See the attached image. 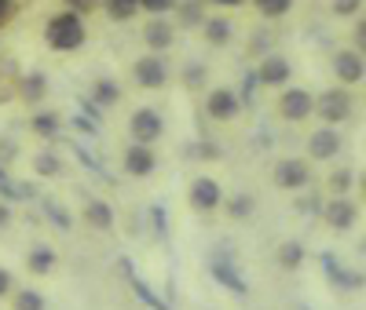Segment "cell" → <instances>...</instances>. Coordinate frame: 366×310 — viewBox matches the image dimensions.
<instances>
[{
  "instance_id": "6da1fadb",
  "label": "cell",
  "mask_w": 366,
  "mask_h": 310,
  "mask_svg": "<svg viewBox=\"0 0 366 310\" xmlns=\"http://www.w3.org/2000/svg\"><path fill=\"white\" fill-rule=\"evenodd\" d=\"M88 37V29H84V19L74 15V11H59L44 22V41L51 51H77Z\"/></svg>"
},
{
  "instance_id": "7a4b0ae2",
  "label": "cell",
  "mask_w": 366,
  "mask_h": 310,
  "mask_svg": "<svg viewBox=\"0 0 366 310\" xmlns=\"http://www.w3.org/2000/svg\"><path fill=\"white\" fill-rule=\"evenodd\" d=\"M315 113H319V120L326 124V128L352 120V113H355L352 91H348V88H326L322 95H315Z\"/></svg>"
},
{
  "instance_id": "3957f363",
  "label": "cell",
  "mask_w": 366,
  "mask_h": 310,
  "mask_svg": "<svg viewBox=\"0 0 366 310\" xmlns=\"http://www.w3.org/2000/svg\"><path fill=\"white\" fill-rule=\"evenodd\" d=\"M271 182L279 186V190L297 194V190H304V186L312 182V165L304 157H282L279 165L271 168Z\"/></svg>"
},
{
  "instance_id": "277c9868",
  "label": "cell",
  "mask_w": 366,
  "mask_h": 310,
  "mask_svg": "<svg viewBox=\"0 0 366 310\" xmlns=\"http://www.w3.org/2000/svg\"><path fill=\"white\" fill-rule=\"evenodd\" d=\"M129 132H132V143H139V146H154V143L165 135V120H162L158 110L143 106V110H136V113L129 117Z\"/></svg>"
},
{
  "instance_id": "5b68a950",
  "label": "cell",
  "mask_w": 366,
  "mask_h": 310,
  "mask_svg": "<svg viewBox=\"0 0 366 310\" xmlns=\"http://www.w3.org/2000/svg\"><path fill=\"white\" fill-rule=\"evenodd\" d=\"M315 113V95L312 91H304V88H282V95H279V117L290 120V124H300V120H308Z\"/></svg>"
},
{
  "instance_id": "8992f818",
  "label": "cell",
  "mask_w": 366,
  "mask_h": 310,
  "mask_svg": "<svg viewBox=\"0 0 366 310\" xmlns=\"http://www.w3.org/2000/svg\"><path fill=\"white\" fill-rule=\"evenodd\" d=\"M319 215H322V223H326L330 230H352V227L359 223V205H355L352 197H330V201L319 208Z\"/></svg>"
},
{
  "instance_id": "52a82bcc",
  "label": "cell",
  "mask_w": 366,
  "mask_h": 310,
  "mask_svg": "<svg viewBox=\"0 0 366 310\" xmlns=\"http://www.w3.org/2000/svg\"><path fill=\"white\" fill-rule=\"evenodd\" d=\"M187 205L194 212H217L224 205V190H220V182L212 179V175H198L191 182V190H187Z\"/></svg>"
},
{
  "instance_id": "ba28073f",
  "label": "cell",
  "mask_w": 366,
  "mask_h": 310,
  "mask_svg": "<svg viewBox=\"0 0 366 310\" xmlns=\"http://www.w3.org/2000/svg\"><path fill=\"white\" fill-rule=\"evenodd\" d=\"M132 77H136V84H139V88L158 91V88H165V84H169V66H165V58H162V55H143V58H136Z\"/></svg>"
},
{
  "instance_id": "9c48e42d",
  "label": "cell",
  "mask_w": 366,
  "mask_h": 310,
  "mask_svg": "<svg viewBox=\"0 0 366 310\" xmlns=\"http://www.w3.org/2000/svg\"><path fill=\"white\" fill-rule=\"evenodd\" d=\"M253 77H257V84H264V88H286L290 77H293V66H290L286 55H264L260 66L253 70Z\"/></svg>"
},
{
  "instance_id": "30bf717a",
  "label": "cell",
  "mask_w": 366,
  "mask_h": 310,
  "mask_svg": "<svg viewBox=\"0 0 366 310\" xmlns=\"http://www.w3.org/2000/svg\"><path fill=\"white\" fill-rule=\"evenodd\" d=\"M205 113L212 117V120H234L238 113H242V103H238V95H234V88H212L209 95H205Z\"/></svg>"
},
{
  "instance_id": "8fae6325",
  "label": "cell",
  "mask_w": 366,
  "mask_h": 310,
  "mask_svg": "<svg viewBox=\"0 0 366 310\" xmlns=\"http://www.w3.org/2000/svg\"><path fill=\"white\" fill-rule=\"evenodd\" d=\"M341 153V132L337 128H319L308 135V157L312 161H333Z\"/></svg>"
},
{
  "instance_id": "7c38bea8",
  "label": "cell",
  "mask_w": 366,
  "mask_h": 310,
  "mask_svg": "<svg viewBox=\"0 0 366 310\" xmlns=\"http://www.w3.org/2000/svg\"><path fill=\"white\" fill-rule=\"evenodd\" d=\"M333 73H337V81L341 84H359L362 77H366V62H362V55L359 51H352V48H345V51H337L333 55Z\"/></svg>"
},
{
  "instance_id": "4fadbf2b",
  "label": "cell",
  "mask_w": 366,
  "mask_h": 310,
  "mask_svg": "<svg viewBox=\"0 0 366 310\" xmlns=\"http://www.w3.org/2000/svg\"><path fill=\"white\" fill-rule=\"evenodd\" d=\"M121 165H125V172H129V175H136V179H147L150 172L158 168V157H154V150H150V146H139V143H132V146L125 150V157H121Z\"/></svg>"
},
{
  "instance_id": "5bb4252c",
  "label": "cell",
  "mask_w": 366,
  "mask_h": 310,
  "mask_svg": "<svg viewBox=\"0 0 366 310\" xmlns=\"http://www.w3.org/2000/svg\"><path fill=\"white\" fill-rule=\"evenodd\" d=\"M143 41H147L150 55H162V51H169L176 44V26L165 22V19H150L147 29H143Z\"/></svg>"
},
{
  "instance_id": "9a60e30c",
  "label": "cell",
  "mask_w": 366,
  "mask_h": 310,
  "mask_svg": "<svg viewBox=\"0 0 366 310\" xmlns=\"http://www.w3.org/2000/svg\"><path fill=\"white\" fill-rule=\"evenodd\" d=\"M121 270H125V277H129V281H132V289H136L139 303H147L150 310H169V303H165V299H158V296H154V289H150V285L143 281V277L136 274V267H132V259H129V256L121 259Z\"/></svg>"
},
{
  "instance_id": "2e32d148",
  "label": "cell",
  "mask_w": 366,
  "mask_h": 310,
  "mask_svg": "<svg viewBox=\"0 0 366 310\" xmlns=\"http://www.w3.org/2000/svg\"><path fill=\"white\" fill-rule=\"evenodd\" d=\"M44 95H48V77H44L41 70H29V73L19 81V99H22L26 106H37Z\"/></svg>"
},
{
  "instance_id": "e0dca14e",
  "label": "cell",
  "mask_w": 366,
  "mask_h": 310,
  "mask_svg": "<svg viewBox=\"0 0 366 310\" xmlns=\"http://www.w3.org/2000/svg\"><path fill=\"white\" fill-rule=\"evenodd\" d=\"M29 132H34L37 139H59V132H63V117H59L55 110H41L29 117Z\"/></svg>"
},
{
  "instance_id": "ac0fdd59",
  "label": "cell",
  "mask_w": 366,
  "mask_h": 310,
  "mask_svg": "<svg viewBox=\"0 0 366 310\" xmlns=\"http://www.w3.org/2000/svg\"><path fill=\"white\" fill-rule=\"evenodd\" d=\"M84 223H88L92 230H103V234L114 230V208H110L107 201H99V197L88 201V205H84Z\"/></svg>"
},
{
  "instance_id": "d6986e66",
  "label": "cell",
  "mask_w": 366,
  "mask_h": 310,
  "mask_svg": "<svg viewBox=\"0 0 366 310\" xmlns=\"http://www.w3.org/2000/svg\"><path fill=\"white\" fill-rule=\"evenodd\" d=\"M55 263H59V256H55V248H48V244L29 248V256H26L29 274H37V277H48V274L55 270Z\"/></svg>"
},
{
  "instance_id": "ffe728a7",
  "label": "cell",
  "mask_w": 366,
  "mask_h": 310,
  "mask_svg": "<svg viewBox=\"0 0 366 310\" xmlns=\"http://www.w3.org/2000/svg\"><path fill=\"white\" fill-rule=\"evenodd\" d=\"M322 267H326V274H330L333 285H341V289H359V285H362V274L341 270V267H337V256H333V252H322Z\"/></svg>"
},
{
  "instance_id": "44dd1931",
  "label": "cell",
  "mask_w": 366,
  "mask_h": 310,
  "mask_svg": "<svg viewBox=\"0 0 366 310\" xmlns=\"http://www.w3.org/2000/svg\"><path fill=\"white\" fill-rule=\"evenodd\" d=\"M202 29H205V41H209L212 48H224V44H231V37H234V26H231L227 19H205Z\"/></svg>"
},
{
  "instance_id": "7402d4cb",
  "label": "cell",
  "mask_w": 366,
  "mask_h": 310,
  "mask_svg": "<svg viewBox=\"0 0 366 310\" xmlns=\"http://www.w3.org/2000/svg\"><path fill=\"white\" fill-rule=\"evenodd\" d=\"M117 103H121V88H117V81H110V77L96 81V88H92V106L103 110V106H117Z\"/></svg>"
},
{
  "instance_id": "603a6c76",
  "label": "cell",
  "mask_w": 366,
  "mask_h": 310,
  "mask_svg": "<svg viewBox=\"0 0 366 310\" xmlns=\"http://www.w3.org/2000/svg\"><path fill=\"white\" fill-rule=\"evenodd\" d=\"M212 277H217V281H220L224 289H231L234 296H246V292H249V289H246V281L238 277V270H231L224 259H212Z\"/></svg>"
},
{
  "instance_id": "cb8c5ba5",
  "label": "cell",
  "mask_w": 366,
  "mask_h": 310,
  "mask_svg": "<svg viewBox=\"0 0 366 310\" xmlns=\"http://www.w3.org/2000/svg\"><path fill=\"white\" fill-rule=\"evenodd\" d=\"M99 8L110 15V22H129L139 15V0H99Z\"/></svg>"
},
{
  "instance_id": "d4e9b609",
  "label": "cell",
  "mask_w": 366,
  "mask_h": 310,
  "mask_svg": "<svg viewBox=\"0 0 366 310\" xmlns=\"http://www.w3.org/2000/svg\"><path fill=\"white\" fill-rule=\"evenodd\" d=\"M34 172L41 179H59V175H63V157L51 153V150H44V153H37V157H34Z\"/></svg>"
},
{
  "instance_id": "484cf974",
  "label": "cell",
  "mask_w": 366,
  "mask_h": 310,
  "mask_svg": "<svg viewBox=\"0 0 366 310\" xmlns=\"http://www.w3.org/2000/svg\"><path fill=\"white\" fill-rule=\"evenodd\" d=\"M172 11H176L179 26H187V29H191V26L202 29V22H205V15H202V0H179Z\"/></svg>"
},
{
  "instance_id": "4316f807",
  "label": "cell",
  "mask_w": 366,
  "mask_h": 310,
  "mask_svg": "<svg viewBox=\"0 0 366 310\" xmlns=\"http://www.w3.org/2000/svg\"><path fill=\"white\" fill-rule=\"evenodd\" d=\"M224 208H227L231 219H249V215L257 212V201H253V194H231V201Z\"/></svg>"
},
{
  "instance_id": "83f0119b",
  "label": "cell",
  "mask_w": 366,
  "mask_h": 310,
  "mask_svg": "<svg viewBox=\"0 0 366 310\" xmlns=\"http://www.w3.org/2000/svg\"><path fill=\"white\" fill-rule=\"evenodd\" d=\"M304 263V244L300 241H282L279 244V267L282 270H297Z\"/></svg>"
},
{
  "instance_id": "f1b7e54d",
  "label": "cell",
  "mask_w": 366,
  "mask_h": 310,
  "mask_svg": "<svg viewBox=\"0 0 366 310\" xmlns=\"http://www.w3.org/2000/svg\"><path fill=\"white\" fill-rule=\"evenodd\" d=\"M11 306L15 310H48L44 296L37 289H22V292H11Z\"/></svg>"
},
{
  "instance_id": "f546056e",
  "label": "cell",
  "mask_w": 366,
  "mask_h": 310,
  "mask_svg": "<svg viewBox=\"0 0 366 310\" xmlns=\"http://www.w3.org/2000/svg\"><path fill=\"white\" fill-rule=\"evenodd\" d=\"M253 4H257V11L264 19H282V15H290L293 0H253Z\"/></svg>"
},
{
  "instance_id": "4dcf8cb0",
  "label": "cell",
  "mask_w": 366,
  "mask_h": 310,
  "mask_svg": "<svg viewBox=\"0 0 366 310\" xmlns=\"http://www.w3.org/2000/svg\"><path fill=\"white\" fill-rule=\"evenodd\" d=\"M352 186H355V172H352V168H341V172L330 175V190L337 194V197H348Z\"/></svg>"
},
{
  "instance_id": "1f68e13d",
  "label": "cell",
  "mask_w": 366,
  "mask_h": 310,
  "mask_svg": "<svg viewBox=\"0 0 366 310\" xmlns=\"http://www.w3.org/2000/svg\"><path fill=\"white\" fill-rule=\"evenodd\" d=\"M176 4H179V0H139V11L154 15V19H165V15H169Z\"/></svg>"
},
{
  "instance_id": "d6a6232c",
  "label": "cell",
  "mask_w": 366,
  "mask_h": 310,
  "mask_svg": "<svg viewBox=\"0 0 366 310\" xmlns=\"http://www.w3.org/2000/svg\"><path fill=\"white\" fill-rule=\"evenodd\" d=\"M44 212H48V219L51 223H59L63 230H70L74 227V219H70V212L63 208V205H55V201H44Z\"/></svg>"
},
{
  "instance_id": "836d02e7",
  "label": "cell",
  "mask_w": 366,
  "mask_h": 310,
  "mask_svg": "<svg viewBox=\"0 0 366 310\" xmlns=\"http://www.w3.org/2000/svg\"><path fill=\"white\" fill-rule=\"evenodd\" d=\"M234 95H238V103H242V106H253V99H257V77H253V73H246V81H242V88L234 91Z\"/></svg>"
},
{
  "instance_id": "e575fe53",
  "label": "cell",
  "mask_w": 366,
  "mask_h": 310,
  "mask_svg": "<svg viewBox=\"0 0 366 310\" xmlns=\"http://www.w3.org/2000/svg\"><path fill=\"white\" fill-rule=\"evenodd\" d=\"M359 11H362V0H333V15H341V19H359Z\"/></svg>"
},
{
  "instance_id": "d590c367",
  "label": "cell",
  "mask_w": 366,
  "mask_h": 310,
  "mask_svg": "<svg viewBox=\"0 0 366 310\" xmlns=\"http://www.w3.org/2000/svg\"><path fill=\"white\" fill-rule=\"evenodd\" d=\"M205 66H202V62H194V66H187V70H183V84H187V88H202L205 84Z\"/></svg>"
},
{
  "instance_id": "8d00e7d4",
  "label": "cell",
  "mask_w": 366,
  "mask_h": 310,
  "mask_svg": "<svg viewBox=\"0 0 366 310\" xmlns=\"http://www.w3.org/2000/svg\"><path fill=\"white\" fill-rule=\"evenodd\" d=\"M70 150H74V153H77V161H81V165H84V168H92V172H99V175H107V168H103V165H99V161H96V157H92V153H88V150H84V146H77V143H74V146H70Z\"/></svg>"
},
{
  "instance_id": "74e56055",
  "label": "cell",
  "mask_w": 366,
  "mask_h": 310,
  "mask_svg": "<svg viewBox=\"0 0 366 310\" xmlns=\"http://www.w3.org/2000/svg\"><path fill=\"white\" fill-rule=\"evenodd\" d=\"M66 4V11H74V15H92L99 8V0H63Z\"/></svg>"
},
{
  "instance_id": "f35d334b",
  "label": "cell",
  "mask_w": 366,
  "mask_h": 310,
  "mask_svg": "<svg viewBox=\"0 0 366 310\" xmlns=\"http://www.w3.org/2000/svg\"><path fill=\"white\" fill-rule=\"evenodd\" d=\"M150 219H154V230H158V237H165V234H169V223H165V208H162V205H150Z\"/></svg>"
},
{
  "instance_id": "ab89813d",
  "label": "cell",
  "mask_w": 366,
  "mask_h": 310,
  "mask_svg": "<svg viewBox=\"0 0 366 310\" xmlns=\"http://www.w3.org/2000/svg\"><path fill=\"white\" fill-rule=\"evenodd\" d=\"M74 124H77V132H88V135H99V124H96V120H88L84 113H77V117H74Z\"/></svg>"
},
{
  "instance_id": "60d3db41",
  "label": "cell",
  "mask_w": 366,
  "mask_h": 310,
  "mask_svg": "<svg viewBox=\"0 0 366 310\" xmlns=\"http://www.w3.org/2000/svg\"><path fill=\"white\" fill-rule=\"evenodd\" d=\"M15 292V277L4 270V267H0V299H4V296H11Z\"/></svg>"
},
{
  "instance_id": "b9f144b4",
  "label": "cell",
  "mask_w": 366,
  "mask_h": 310,
  "mask_svg": "<svg viewBox=\"0 0 366 310\" xmlns=\"http://www.w3.org/2000/svg\"><path fill=\"white\" fill-rule=\"evenodd\" d=\"M362 44H366V22L355 19V51H359V55H362Z\"/></svg>"
},
{
  "instance_id": "7bdbcfd3",
  "label": "cell",
  "mask_w": 366,
  "mask_h": 310,
  "mask_svg": "<svg viewBox=\"0 0 366 310\" xmlns=\"http://www.w3.org/2000/svg\"><path fill=\"white\" fill-rule=\"evenodd\" d=\"M11 15H15V0H0V26H4Z\"/></svg>"
},
{
  "instance_id": "ee69618b",
  "label": "cell",
  "mask_w": 366,
  "mask_h": 310,
  "mask_svg": "<svg viewBox=\"0 0 366 310\" xmlns=\"http://www.w3.org/2000/svg\"><path fill=\"white\" fill-rule=\"evenodd\" d=\"M8 223H11V205H8V201H0V230H4Z\"/></svg>"
},
{
  "instance_id": "f6af8a7d",
  "label": "cell",
  "mask_w": 366,
  "mask_h": 310,
  "mask_svg": "<svg viewBox=\"0 0 366 310\" xmlns=\"http://www.w3.org/2000/svg\"><path fill=\"white\" fill-rule=\"evenodd\" d=\"M209 4H217V8H242L246 0H209Z\"/></svg>"
},
{
  "instance_id": "bcb514c9",
  "label": "cell",
  "mask_w": 366,
  "mask_h": 310,
  "mask_svg": "<svg viewBox=\"0 0 366 310\" xmlns=\"http://www.w3.org/2000/svg\"><path fill=\"white\" fill-rule=\"evenodd\" d=\"M304 310H308V306H304Z\"/></svg>"
}]
</instances>
